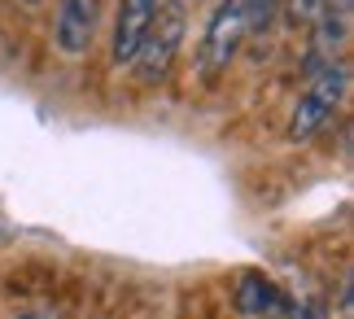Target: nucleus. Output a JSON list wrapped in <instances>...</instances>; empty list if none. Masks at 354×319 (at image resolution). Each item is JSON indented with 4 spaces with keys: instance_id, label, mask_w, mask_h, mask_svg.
Listing matches in <instances>:
<instances>
[{
    "instance_id": "obj_4",
    "label": "nucleus",
    "mask_w": 354,
    "mask_h": 319,
    "mask_svg": "<svg viewBox=\"0 0 354 319\" xmlns=\"http://www.w3.org/2000/svg\"><path fill=\"white\" fill-rule=\"evenodd\" d=\"M97 35V0H62L57 22H53V44L66 57H84Z\"/></svg>"
},
{
    "instance_id": "obj_6",
    "label": "nucleus",
    "mask_w": 354,
    "mask_h": 319,
    "mask_svg": "<svg viewBox=\"0 0 354 319\" xmlns=\"http://www.w3.org/2000/svg\"><path fill=\"white\" fill-rule=\"evenodd\" d=\"M354 22V0H315V57L328 66L342 57Z\"/></svg>"
},
{
    "instance_id": "obj_1",
    "label": "nucleus",
    "mask_w": 354,
    "mask_h": 319,
    "mask_svg": "<svg viewBox=\"0 0 354 319\" xmlns=\"http://www.w3.org/2000/svg\"><path fill=\"white\" fill-rule=\"evenodd\" d=\"M346 92H350V66L346 62L319 66V71L310 75L306 92L297 96L293 114H289V140L306 145V140H315L324 127H333L337 109L346 105Z\"/></svg>"
},
{
    "instance_id": "obj_5",
    "label": "nucleus",
    "mask_w": 354,
    "mask_h": 319,
    "mask_svg": "<svg viewBox=\"0 0 354 319\" xmlns=\"http://www.w3.org/2000/svg\"><path fill=\"white\" fill-rule=\"evenodd\" d=\"M162 0H118V13H114V48L110 57L114 66H131L136 62V48H140V39L149 31V22H153Z\"/></svg>"
},
{
    "instance_id": "obj_10",
    "label": "nucleus",
    "mask_w": 354,
    "mask_h": 319,
    "mask_svg": "<svg viewBox=\"0 0 354 319\" xmlns=\"http://www.w3.org/2000/svg\"><path fill=\"white\" fill-rule=\"evenodd\" d=\"M26 5H39V0H26Z\"/></svg>"
},
{
    "instance_id": "obj_2",
    "label": "nucleus",
    "mask_w": 354,
    "mask_h": 319,
    "mask_svg": "<svg viewBox=\"0 0 354 319\" xmlns=\"http://www.w3.org/2000/svg\"><path fill=\"white\" fill-rule=\"evenodd\" d=\"M184 31H188V5L184 0L158 5L153 22H149V31L140 39V48H136V62H131V71H136V79H140L145 88H158V83L171 75L175 57H180V44H184Z\"/></svg>"
},
{
    "instance_id": "obj_7",
    "label": "nucleus",
    "mask_w": 354,
    "mask_h": 319,
    "mask_svg": "<svg viewBox=\"0 0 354 319\" xmlns=\"http://www.w3.org/2000/svg\"><path fill=\"white\" fill-rule=\"evenodd\" d=\"M236 307L245 315H276L280 311V293H276V284H271V280H263V275H241Z\"/></svg>"
},
{
    "instance_id": "obj_8",
    "label": "nucleus",
    "mask_w": 354,
    "mask_h": 319,
    "mask_svg": "<svg viewBox=\"0 0 354 319\" xmlns=\"http://www.w3.org/2000/svg\"><path fill=\"white\" fill-rule=\"evenodd\" d=\"M289 319H328V311L319 307V302H302V307H293Z\"/></svg>"
},
{
    "instance_id": "obj_9",
    "label": "nucleus",
    "mask_w": 354,
    "mask_h": 319,
    "mask_svg": "<svg viewBox=\"0 0 354 319\" xmlns=\"http://www.w3.org/2000/svg\"><path fill=\"white\" fill-rule=\"evenodd\" d=\"M18 319H62L57 311H26V315H18Z\"/></svg>"
},
{
    "instance_id": "obj_3",
    "label": "nucleus",
    "mask_w": 354,
    "mask_h": 319,
    "mask_svg": "<svg viewBox=\"0 0 354 319\" xmlns=\"http://www.w3.org/2000/svg\"><path fill=\"white\" fill-rule=\"evenodd\" d=\"M245 35H250V26H245V5L241 0H219L214 13H210V22H206V35H201V53H197L201 75L219 79L227 66L236 62Z\"/></svg>"
}]
</instances>
